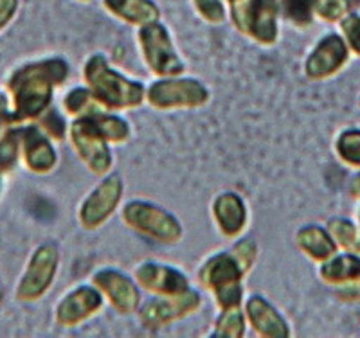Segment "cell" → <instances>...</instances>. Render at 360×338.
I'll return each instance as SVG.
<instances>
[{
    "mask_svg": "<svg viewBox=\"0 0 360 338\" xmlns=\"http://www.w3.org/2000/svg\"><path fill=\"white\" fill-rule=\"evenodd\" d=\"M67 76V65L60 60L41 61L18 69L9 79L13 98V121H27L47 110L53 86Z\"/></svg>",
    "mask_w": 360,
    "mask_h": 338,
    "instance_id": "cell-1",
    "label": "cell"
},
{
    "mask_svg": "<svg viewBox=\"0 0 360 338\" xmlns=\"http://www.w3.org/2000/svg\"><path fill=\"white\" fill-rule=\"evenodd\" d=\"M92 94L108 108H124L139 105L143 99V86L124 79L107 67V61L96 56L89 61L85 69Z\"/></svg>",
    "mask_w": 360,
    "mask_h": 338,
    "instance_id": "cell-2",
    "label": "cell"
},
{
    "mask_svg": "<svg viewBox=\"0 0 360 338\" xmlns=\"http://www.w3.org/2000/svg\"><path fill=\"white\" fill-rule=\"evenodd\" d=\"M58 252L53 245H44L33 254L29 261L27 270L17 288L20 301H34L40 299L51 286L56 272Z\"/></svg>",
    "mask_w": 360,
    "mask_h": 338,
    "instance_id": "cell-3",
    "label": "cell"
},
{
    "mask_svg": "<svg viewBox=\"0 0 360 338\" xmlns=\"http://www.w3.org/2000/svg\"><path fill=\"white\" fill-rule=\"evenodd\" d=\"M240 265L231 256H218L205 265L202 281L207 288H213L218 295L221 308L231 310L240 304Z\"/></svg>",
    "mask_w": 360,
    "mask_h": 338,
    "instance_id": "cell-4",
    "label": "cell"
},
{
    "mask_svg": "<svg viewBox=\"0 0 360 338\" xmlns=\"http://www.w3.org/2000/svg\"><path fill=\"white\" fill-rule=\"evenodd\" d=\"M124 220L130 227L137 228L159 241H176L182 234L179 221L168 212L148 204H130L124 209Z\"/></svg>",
    "mask_w": 360,
    "mask_h": 338,
    "instance_id": "cell-5",
    "label": "cell"
},
{
    "mask_svg": "<svg viewBox=\"0 0 360 338\" xmlns=\"http://www.w3.org/2000/svg\"><path fill=\"white\" fill-rule=\"evenodd\" d=\"M205 89L193 79H164L150 89V103L157 108L198 106L205 103Z\"/></svg>",
    "mask_w": 360,
    "mask_h": 338,
    "instance_id": "cell-6",
    "label": "cell"
},
{
    "mask_svg": "<svg viewBox=\"0 0 360 338\" xmlns=\"http://www.w3.org/2000/svg\"><path fill=\"white\" fill-rule=\"evenodd\" d=\"M144 56L157 74H176L182 70V63L175 56L166 29L159 24H148L141 31Z\"/></svg>",
    "mask_w": 360,
    "mask_h": 338,
    "instance_id": "cell-7",
    "label": "cell"
},
{
    "mask_svg": "<svg viewBox=\"0 0 360 338\" xmlns=\"http://www.w3.org/2000/svg\"><path fill=\"white\" fill-rule=\"evenodd\" d=\"M72 141L78 148L79 155L85 159V162L89 164L92 171H107V167L110 166V155H108L107 144H105V137L96 128L92 119L89 117L74 122Z\"/></svg>",
    "mask_w": 360,
    "mask_h": 338,
    "instance_id": "cell-8",
    "label": "cell"
},
{
    "mask_svg": "<svg viewBox=\"0 0 360 338\" xmlns=\"http://www.w3.org/2000/svg\"><path fill=\"white\" fill-rule=\"evenodd\" d=\"M276 15H278V4L276 0H249L236 18V24L242 27H249V33L256 40L263 44L274 41L276 33Z\"/></svg>",
    "mask_w": 360,
    "mask_h": 338,
    "instance_id": "cell-9",
    "label": "cell"
},
{
    "mask_svg": "<svg viewBox=\"0 0 360 338\" xmlns=\"http://www.w3.org/2000/svg\"><path fill=\"white\" fill-rule=\"evenodd\" d=\"M348 49L337 34L323 38L307 61V74L311 79H323L335 74L346 63Z\"/></svg>",
    "mask_w": 360,
    "mask_h": 338,
    "instance_id": "cell-10",
    "label": "cell"
},
{
    "mask_svg": "<svg viewBox=\"0 0 360 338\" xmlns=\"http://www.w3.org/2000/svg\"><path fill=\"white\" fill-rule=\"evenodd\" d=\"M121 180L117 176H112V178L105 180V182L96 189L90 198L86 200L85 205L82 209V221L85 227H98L103 221L107 220L112 214V211L115 209L119 202V196H121Z\"/></svg>",
    "mask_w": 360,
    "mask_h": 338,
    "instance_id": "cell-11",
    "label": "cell"
},
{
    "mask_svg": "<svg viewBox=\"0 0 360 338\" xmlns=\"http://www.w3.org/2000/svg\"><path fill=\"white\" fill-rule=\"evenodd\" d=\"M200 299L197 294L188 292V294H176V295H166L164 299L159 301H153L146 306L144 310L143 318L148 326H160L164 322H169L176 317H182V315L189 313L198 306Z\"/></svg>",
    "mask_w": 360,
    "mask_h": 338,
    "instance_id": "cell-12",
    "label": "cell"
},
{
    "mask_svg": "<svg viewBox=\"0 0 360 338\" xmlns=\"http://www.w3.org/2000/svg\"><path fill=\"white\" fill-rule=\"evenodd\" d=\"M20 151L25 166L31 171H49L56 162V155H54L49 141L37 126H27L20 130Z\"/></svg>",
    "mask_w": 360,
    "mask_h": 338,
    "instance_id": "cell-13",
    "label": "cell"
},
{
    "mask_svg": "<svg viewBox=\"0 0 360 338\" xmlns=\"http://www.w3.org/2000/svg\"><path fill=\"white\" fill-rule=\"evenodd\" d=\"M96 285L108 295L112 304L121 313H131L137 308L139 292L121 273L114 272V270H105V272L96 275Z\"/></svg>",
    "mask_w": 360,
    "mask_h": 338,
    "instance_id": "cell-14",
    "label": "cell"
},
{
    "mask_svg": "<svg viewBox=\"0 0 360 338\" xmlns=\"http://www.w3.org/2000/svg\"><path fill=\"white\" fill-rule=\"evenodd\" d=\"M137 279L144 288L152 290L155 294L176 295L186 292L188 281L182 273L175 272L173 268L159 265H144L137 270Z\"/></svg>",
    "mask_w": 360,
    "mask_h": 338,
    "instance_id": "cell-15",
    "label": "cell"
},
{
    "mask_svg": "<svg viewBox=\"0 0 360 338\" xmlns=\"http://www.w3.org/2000/svg\"><path fill=\"white\" fill-rule=\"evenodd\" d=\"M101 306V297L96 290L79 288L70 294L58 308V322L63 326H74L94 313Z\"/></svg>",
    "mask_w": 360,
    "mask_h": 338,
    "instance_id": "cell-16",
    "label": "cell"
},
{
    "mask_svg": "<svg viewBox=\"0 0 360 338\" xmlns=\"http://www.w3.org/2000/svg\"><path fill=\"white\" fill-rule=\"evenodd\" d=\"M105 6L128 24L148 25L159 18V9L150 0H105Z\"/></svg>",
    "mask_w": 360,
    "mask_h": 338,
    "instance_id": "cell-17",
    "label": "cell"
},
{
    "mask_svg": "<svg viewBox=\"0 0 360 338\" xmlns=\"http://www.w3.org/2000/svg\"><path fill=\"white\" fill-rule=\"evenodd\" d=\"M247 311H249L250 322L254 324V327L265 337H287L288 334L283 318L263 299H250L249 304H247Z\"/></svg>",
    "mask_w": 360,
    "mask_h": 338,
    "instance_id": "cell-18",
    "label": "cell"
},
{
    "mask_svg": "<svg viewBox=\"0 0 360 338\" xmlns=\"http://www.w3.org/2000/svg\"><path fill=\"white\" fill-rule=\"evenodd\" d=\"M214 214H217L221 230L229 236L240 233L245 223V207L242 200L234 195L220 196L214 204Z\"/></svg>",
    "mask_w": 360,
    "mask_h": 338,
    "instance_id": "cell-19",
    "label": "cell"
},
{
    "mask_svg": "<svg viewBox=\"0 0 360 338\" xmlns=\"http://www.w3.org/2000/svg\"><path fill=\"white\" fill-rule=\"evenodd\" d=\"M297 240L299 245H301V249H303L308 256L314 257V259L326 261L330 259V257H333V254H335L337 250L335 241L319 227L303 228V230L299 233Z\"/></svg>",
    "mask_w": 360,
    "mask_h": 338,
    "instance_id": "cell-20",
    "label": "cell"
},
{
    "mask_svg": "<svg viewBox=\"0 0 360 338\" xmlns=\"http://www.w3.org/2000/svg\"><path fill=\"white\" fill-rule=\"evenodd\" d=\"M20 153V130H8L0 135V171H11Z\"/></svg>",
    "mask_w": 360,
    "mask_h": 338,
    "instance_id": "cell-21",
    "label": "cell"
},
{
    "mask_svg": "<svg viewBox=\"0 0 360 338\" xmlns=\"http://www.w3.org/2000/svg\"><path fill=\"white\" fill-rule=\"evenodd\" d=\"M90 119H92V122H94L96 128L101 131V135L105 137V139L121 141L128 137L127 122L121 121V119L108 117V115H103V114L90 115Z\"/></svg>",
    "mask_w": 360,
    "mask_h": 338,
    "instance_id": "cell-22",
    "label": "cell"
},
{
    "mask_svg": "<svg viewBox=\"0 0 360 338\" xmlns=\"http://www.w3.org/2000/svg\"><path fill=\"white\" fill-rule=\"evenodd\" d=\"M330 230L344 249L349 250L352 254H360V240L356 236L353 223H349L348 220H333L330 223Z\"/></svg>",
    "mask_w": 360,
    "mask_h": 338,
    "instance_id": "cell-23",
    "label": "cell"
},
{
    "mask_svg": "<svg viewBox=\"0 0 360 338\" xmlns=\"http://www.w3.org/2000/svg\"><path fill=\"white\" fill-rule=\"evenodd\" d=\"M311 11L328 22H337L348 11V0H308Z\"/></svg>",
    "mask_w": 360,
    "mask_h": 338,
    "instance_id": "cell-24",
    "label": "cell"
},
{
    "mask_svg": "<svg viewBox=\"0 0 360 338\" xmlns=\"http://www.w3.org/2000/svg\"><path fill=\"white\" fill-rule=\"evenodd\" d=\"M337 150H339V155L342 157L344 162L360 167V131L353 130L340 135Z\"/></svg>",
    "mask_w": 360,
    "mask_h": 338,
    "instance_id": "cell-25",
    "label": "cell"
},
{
    "mask_svg": "<svg viewBox=\"0 0 360 338\" xmlns=\"http://www.w3.org/2000/svg\"><path fill=\"white\" fill-rule=\"evenodd\" d=\"M283 8L288 17L299 25H307L311 22V9L308 0H281Z\"/></svg>",
    "mask_w": 360,
    "mask_h": 338,
    "instance_id": "cell-26",
    "label": "cell"
},
{
    "mask_svg": "<svg viewBox=\"0 0 360 338\" xmlns=\"http://www.w3.org/2000/svg\"><path fill=\"white\" fill-rule=\"evenodd\" d=\"M218 337H240L243 334V322L242 315L236 310H227V313L221 317L220 330H218Z\"/></svg>",
    "mask_w": 360,
    "mask_h": 338,
    "instance_id": "cell-27",
    "label": "cell"
},
{
    "mask_svg": "<svg viewBox=\"0 0 360 338\" xmlns=\"http://www.w3.org/2000/svg\"><path fill=\"white\" fill-rule=\"evenodd\" d=\"M198 11L204 15L205 20L213 22V24H220L225 17L224 6L220 0H195Z\"/></svg>",
    "mask_w": 360,
    "mask_h": 338,
    "instance_id": "cell-28",
    "label": "cell"
},
{
    "mask_svg": "<svg viewBox=\"0 0 360 338\" xmlns=\"http://www.w3.org/2000/svg\"><path fill=\"white\" fill-rule=\"evenodd\" d=\"M342 31L348 38V44L353 51L360 56V18L348 17L342 22Z\"/></svg>",
    "mask_w": 360,
    "mask_h": 338,
    "instance_id": "cell-29",
    "label": "cell"
},
{
    "mask_svg": "<svg viewBox=\"0 0 360 338\" xmlns=\"http://www.w3.org/2000/svg\"><path fill=\"white\" fill-rule=\"evenodd\" d=\"M41 128L47 131V135L54 137V139H62L63 131H65V126H63V121L60 119V115H56L54 112H49V114H45L40 121Z\"/></svg>",
    "mask_w": 360,
    "mask_h": 338,
    "instance_id": "cell-30",
    "label": "cell"
},
{
    "mask_svg": "<svg viewBox=\"0 0 360 338\" xmlns=\"http://www.w3.org/2000/svg\"><path fill=\"white\" fill-rule=\"evenodd\" d=\"M90 105V94L86 90H72L67 98L65 106L69 112H85L86 106Z\"/></svg>",
    "mask_w": 360,
    "mask_h": 338,
    "instance_id": "cell-31",
    "label": "cell"
},
{
    "mask_svg": "<svg viewBox=\"0 0 360 338\" xmlns=\"http://www.w3.org/2000/svg\"><path fill=\"white\" fill-rule=\"evenodd\" d=\"M18 8V0H0V31L13 20Z\"/></svg>",
    "mask_w": 360,
    "mask_h": 338,
    "instance_id": "cell-32",
    "label": "cell"
},
{
    "mask_svg": "<svg viewBox=\"0 0 360 338\" xmlns=\"http://www.w3.org/2000/svg\"><path fill=\"white\" fill-rule=\"evenodd\" d=\"M11 121V114H8V108H6V99L0 94V135L8 130V124Z\"/></svg>",
    "mask_w": 360,
    "mask_h": 338,
    "instance_id": "cell-33",
    "label": "cell"
},
{
    "mask_svg": "<svg viewBox=\"0 0 360 338\" xmlns=\"http://www.w3.org/2000/svg\"><path fill=\"white\" fill-rule=\"evenodd\" d=\"M229 2L234 6V18H238L245 8V0H229Z\"/></svg>",
    "mask_w": 360,
    "mask_h": 338,
    "instance_id": "cell-34",
    "label": "cell"
},
{
    "mask_svg": "<svg viewBox=\"0 0 360 338\" xmlns=\"http://www.w3.org/2000/svg\"><path fill=\"white\" fill-rule=\"evenodd\" d=\"M352 195L355 196V198H360V176H356L355 182H353V186H352Z\"/></svg>",
    "mask_w": 360,
    "mask_h": 338,
    "instance_id": "cell-35",
    "label": "cell"
},
{
    "mask_svg": "<svg viewBox=\"0 0 360 338\" xmlns=\"http://www.w3.org/2000/svg\"><path fill=\"white\" fill-rule=\"evenodd\" d=\"M0 301H2V290H0Z\"/></svg>",
    "mask_w": 360,
    "mask_h": 338,
    "instance_id": "cell-36",
    "label": "cell"
},
{
    "mask_svg": "<svg viewBox=\"0 0 360 338\" xmlns=\"http://www.w3.org/2000/svg\"><path fill=\"white\" fill-rule=\"evenodd\" d=\"M0 173H2V171H0Z\"/></svg>",
    "mask_w": 360,
    "mask_h": 338,
    "instance_id": "cell-37",
    "label": "cell"
}]
</instances>
